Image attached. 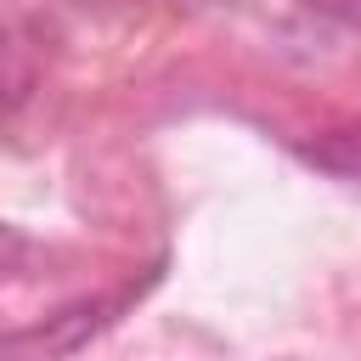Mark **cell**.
<instances>
[{"instance_id": "6da1fadb", "label": "cell", "mask_w": 361, "mask_h": 361, "mask_svg": "<svg viewBox=\"0 0 361 361\" xmlns=\"http://www.w3.org/2000/svg\"><path fill=\"white\" fill-rule=\"evenodd\" d=\"M135 293H141V288H124V293H107V299H79V305L45 316V322L28 327V333H0V355H17V361H51V355H68V350H79L85 338H96V333H102Z\"/></svg>"}, {"instance_id": "3957f363", "label": "cell", "mask_w": 361, "mask_h": 361, "mask_svg": "<svg viewBox=\"0 0 361 361\" xmlns=\"http://www.w3.org/2000/svg\"><path fill=\"white\" fill-rule=\"evenodd\" d=\"M310 6H327V11H344V17H361V0H310Z\"/></svg>"}, {"instance_id": "7a4b0ae2", "label": "cell", "mask_w": 361, "mask_h": 361, "mask_svg": "<svg viewBox=\"0 0 361 361\" xmlns=\"http://www.w3.org/2000/svg\"><path fill=\"white\" fill-rule=\"evenodd\" d=\"M28 254H34V248H28L17 231H6V226H0V265L11 271V265H17V259H28Z\"/></svg>"}]
</instances>
